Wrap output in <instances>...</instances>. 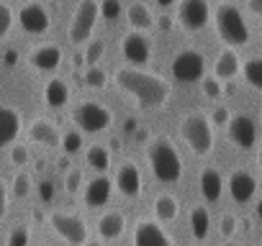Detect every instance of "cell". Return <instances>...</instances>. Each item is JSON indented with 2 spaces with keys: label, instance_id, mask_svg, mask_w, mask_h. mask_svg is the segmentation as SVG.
I'll list each match as a JSON object with an SVG mask.
<instances>
[{
  "label": "cell",
  "instance_id": "cell-1",
  "mask_svg": "<svg viewBox=\"0 0 262 246\" xmlns=\"http://www.w3.org/2000/svg\"><path fill=\"white\" fill-rule=\"evenodd\" d=\"M116 85L144 110L165 108V103L170 100V82L160 75L144 72L142 67H121L116 72Z\"/></svg>",
  "mask_w": 262,
  "mask_h": 246
},
{
  "label": "cell",
  "instance_id": "cell-2",
  "mask_svg": "<svg viewBox=\"0 0 262 246\" xmlns=\"http://www.w3.org/2000/svg\"><path fill=\"white\" fill-rule=\"evenodd\" d=\"M147 159H149V167H152V175L165 182V185H172L183 177V159L178 154V149L172 146L170 139L165 136H155L149 139L147 144Z\"/></svg>",
  "mask_w": 262,
  "mask_h": 246
},
{
  "label": "cell",
  "instance_id": "cell-3",
  "mask_svg": "<svg viewBox=\"0 0 262 246\" xmlns=\"http://www.w3.org/2000/svg\"><path fill=\"white\" fill-rule=\"evenodd\" d=\"M213 26H216V34L219 39L226 44V46H247L249 44V26L242 16V11L231 3H221L216 6L213 11Z\"/></svg>",
  "mask_w": 262,
  "mask_h": 246
},
{
  "label": "cell",
  "instance_id": "cell-4",
  "mask_svg": "<svg viewBox=\"0 0 262 246\" xmlns=\"http://www.w3.org/2000/svg\"><path fill=\"white\" fill-rule=\"evenodd\" d=\"M180 136L198 157H208L213 152V123L203 113H190L180 120Z\"/></svg>",
  "mask_w": 262,
  "mask_h": 246
},
{
  "label": "cell",
  "instance_id": "cell-5",
  "mask_svg": "<svg viewBox=\"0 0 262 246\" xmlns=\"http://www.w3.org/2000/svg\"><path fill=\"white\" fill-rule=\"evenodd\" d=\"M98 18H100V0H80L77 8H75V13H72L70 29H67L70 41H72L75 46L90 41Z\"/></svg>",
  "mask_w": 262,
  "mask_h": 246
},
{
  "label": "cell",
  "instance_id": "cell-6",
  "mask_svg": "<svg viewBox=\"0 0 262 246\" xmlns=\"http://www.w3.org/2000/svg\"><path fill=\"white\" fill-rule=\"evenodd\" d=\"M72 120H75V126L82 134H100V131H108L111 129L113 113L105 105H100L95 100H88V103H80L72 110Z\"/></svg>",
  "mask_w": 262,
  "mask_h": 246
},
{
  "label": "cell",
  "instance_id": "cell-7",
  "mask_svg": "<svg viewBox=\"0 0 262 246\" xmlns=\"http://www.w3.org/2000/svg\"><path fill=\"white\" fill-rule=\"evenodd\" d=\"M211 21H213V11L208 0H180L178 23L185 31H203Z\"/></svg>",
  "mask_w": 262,
  "mask_h": 246
},
{
  "label": "cell",
  "instance_id": "cell-8",
  "mask_svg": "<svg viewBox=\"0 0 262 246\" xmlns=\"http://www.w3.org/2000/svg\"><path fill=\"white\" fill-rule=\"evenodd\" d=\"M172 77L178 82H198L206 77V59L195 49H183L172 59Z\"/></svg>",
  "mask_w": 262,
  "mask_h": 246
},
{
  "label": "cell",
  "instance_id": "cell-9",
  "mask_svg": "<svg viewBox=\"0 0 262 246\" xmlns=\"http://www.w3.org/2000/svg\"><path fill=\"white\" fill-rule=\"evenodd\" d=\"M49 226L54 228V233H59L72 246H82L88 241V226L75 213H59V210H54L49 215Z\"/></svg>",
  "mask_w": 262,
  "mask_h": 246
},
{
  "label": "cell",
  "instance_id": "cell-10",
  "mask_svg": "<svg viewBox=\"0 0 262 246\" xmlns=\"http://www.w3.org/2000/svg\"><path fill=\"white\" fill-rule=\"evenodd\" d=\"M121 52H123V59L131 67H144L152 59V44L144 36V31H128L121 39Z\"/></svg>",
  "mask_w": 262,
  "mask_h": 246
},
{
  "label": "cell",
  "instance_id": "cell-11",
  "mask_svg": "<svg viewBox=\"0 0 262 246\" xmlns=\"http://www.w3.org/2000/svg\"><path fill=\"white\" fill-rule=\"evenodd\" d=\"M226 134H229V141L236 149L249 152L257 144V123L249 115H231L229 126H226Z\"/></svg>",
  "mask_w": 262,
  "mask_h": 246
},
{
  "label": "cell",
  "instance_id": "cell-12",
  "mask_svg": "<svg viewBox=\"0 0 262 246\" xmlns=\"http://www.w3.org/2000/svg\"><path fill=\"white\" fill-rule=\"evenodd\" d=\"M18 23H21V29H24L26 34L41 36V34L49 31L52 18H49V13H47L44 6H39V3H26V6L18 11Z\"/></svg>",
  "mask_w": 262,
  "mask_h": 246
},
{
  "label": "cell",
  "instance_id": "cell-13",
  "mask_svg": "<svg viewBox=\"0 0 262 246\" xmlns=\"http://www.w3.org/2000/svg\"><path fill=\"white\" fill-rule=\"evenodd\" d=\"M254 190H257V180L252 172L247 169H234L231 177H229V195L234 203L239 205H247L252 198H254Z\"/></svg>",
  "mask_w": 262,
  "mask_h": 246
},
{
  "label": "cell",
  "instance_id": "cell-14",
  "mask_svg": "<svg viewBox=\"0 0 262 246\" xmlns=\"http://www.w3.org/2000/svg\"><path fill=\"white\" fill-rule=\"evenodd\" d=\"M134 246H172V241L155 220H139L134 231Z\"/></svg>",
  "mask_w": 262,
  "mask_h": 246
},
{
  "label": "cell",
  "instance_id": "cell-15",
  "mask_svg": "<svg viewBox=\"0 0 262 246\" xmlns=\"http://www.w3.org/2000/svg\"><path fill=\"white\" fill-rule=\"evenodd\" d=\"M29 139L34 141V144H41V146H49V149H54V146H62V134H59V129L54 126L52 120H47V118H36L31 126H29Z\"/></svg>",
  "mask_w": 262,
  "mask_h": 246
},
{
  "label": "cell",
  "instance_id": "cell-16",
  "mask_svg": "<svg viewBox=\"0 0 262 246\" xmlns=\"http://www.w3.org/2000/svg\"><path fill=\"white\" fill-rule=\"evenodd\" d=\"M21 134V113L11 105H0V149L13 144Z\"/></svg>",
  "mask_w": 262,
  "mask_h": 246
},
{
  "label": "cell",
  "instance_id": "cell-17",
  "mask_svg": "<svg viewBox=\"0 0 262 246\" xmlns=\"http://www.w3.org/2000/svg\"><path fill=\"white\" fill-rule=\"evenodd\" d=\"M29 64L39 72H54L59 64H62V49L54 46V44H44V46H36L31 54H29Z\"/></svg>",
  "mask_w": 262,
  "mask_h": 246
},
{
  "label": "cell",
  "instance_id": "cell-18",
  "mask_svg": "<svg viewBox=\"0 0 262 246\" xmlns=\"http://www.w3.org/2000/svg\"><path fill=\"white\" fill-rule=\"evenodd\" d=\"M111 190H113V182H111L105 175L90 180V182L85 185V195H82V198H85V205H88L90 210L103 208V205L111 200Z\"/></svg>",
  "mask_w": 262,
  "mask_h": 246
},
{
  "label": "cell",
  "instance_id": "cell-19",
  "mask_svg": "<svg viewBox=\"0 0 262 246\" xmlns=\"http://www.w3.org/2000/svg\"><path fill=\"white\" fill-rule=\"evenodd\" d=\"M116 187L126 198H137L142 192V175H139L137 164H131V162L121 164V169L116 172Z\"/></svg>",
  "mask_w": 262,
  "mask_h": 246
},
{
  "label": "cell",
  "instance_id": "cell-20",
  "mask_svg": "<svg viewBox=\"0 0 262 246\" xmlns=\"http://www.w3.org/2000/svg\"><path fill=\"white\" fill-rule=\"evenodd\" d=\"M239 72H242V59H239V54L234 52V46L221 49L219 57H216V62H213V75H216L219 80H234Z\"/></svg>",
  "mask_w": 262,
  "mask_h": 246
},
{
  "label": "cell",
  "instance_id": "cell-21",
  "mask_svg": "<svg viewBox=\"0 0 262 246\" xmlns=\"http://www.w3.org/2000/svg\"><path fill=\"white\" fill-rule=\"evenodd\" d=\"M221 192H224V177L219 175V169L206 167L201 172V195H203V200L216 203L221 198Z\"/></svg>",
  "mask_w": 262,
  "mask_h": 246
},
{
  "label": "cell",
  "instance_id": "cell-22",
  "mask_svg": "<svg viewBox=\"0 0 262 246\" xmlns=\"http://www.w3.org/2000/svg\"><path fill=\"white\" fill-rule=\"evenodd\" d=\"M123 231H126V218H123V213L111 210V213L100 215V220H98V233H100V238L113 241V238H118Z\"/></svg>",
  "mask_w": 262,
  "mask_h": 246
},
{
  "label": "cell",
  "instance_id": "cell-23",
  "mask_svg": "<svg viewBox=\"0 0 262 246\" xmlns=\"http://www.w3.org/2000/svg\"><path fill=\"white\" fill-rule=\"evenodd\" d=\"M126 21L131 23L134 31H149L155 26V16H152L149 6H144V3H131L126 8Z\"/></svg>",
  "mask_w": 262,
  "mask_h": 246
},
{
  "label": "cell",
  "instance_id": "cell-24",
  "mask_svg": "<svg viewBox=\"0 0 262 246\" xmlns=\"http://www.w3.org/2000/svg\"><path fill=\"white\" fill-rule=\"evenodd\" d=\"M44 100H47L49 108H64L70 103V85L64 80H59V77L49 80L44 85Z\"/></svg>",
  "mask_w": 262,
  "mask_h": 246
},
{
  "label": "cell",
  "instance_id": "cell-25",
  "mask_svg": "<svg viewBox=\"0 0 262 246\" xmlns=\"http://www.w3.org/2000/svg\"><path fill=\"white\" fill-rule=\"evenodd\" d=\"M190 231H193V236L198 241H203L208 236V231H211V215H208V210L203 205H198V208L190 210Z\"/></svg>",
  "mask_w": 262,
  "mask_h": 246
},
{
  "label": "cell",
  "instance_id": "cell-26",
  "mask_svg": "<svg viewBox=\"0 0 262 246\" xmlns=\"http://www.w3.org/2000/svg\"><path fill=\"white\" fill-rule=\"evenodd\" d=\"M178 210H180V205H178V200H175L172 195H157V198H155V215H157L162 223L175 220V218H178Z\"/></svg>",
  "mask_w": 262,
  "mask_h": 246
},
{
  "label": "cell",
  "instance_id": "cell-27",
  "mask_svg": "<svg viewBox=\"0 0 262 246\" xmlns=\"http://www.w3.org/2000/svg\"><path fill=\"white\" fill-rule=\"evenodd\" d=\"M85 159L88 164L95 169V172H105L111 167V152L103 146V144H93L88 152H85Z\"/></svg>",
  "mask_w": 262,
  "mask_h": 246
},
{
  "label": "cell",
  "instance_id": "cell-28",
  "mask_svg": "<svg viewBox=\"0 0 262 246\" xmlns=\"http://www.w3.org/2000/svg\"><path fill=\"white\" fill-rule=\"evenodd\" d=\"M242 75H244V80H247L249 87L262 90V57H252V59H247L244 67H242Z\"/></svg>",
  "mask_w": 262,
  "mask_h": 246
},
{
  "label": "cell",
  "instance_id": "cell-29",
  "mask_svg": "<svg viewBox=\"0 0 262 246\" xmlns=\"http://www.w3.org/2000/svg\"><path fill=\"white\" fill-rule=\"evenodd\" d=\"M82 80H85V85L93 87V90H103V87L108 85V75H105V69H100L98 64H90V67L85 69Z\"/></svg>",
  "mask_w": 262,
  "mask_h": 246
},
{
  "label": "cell",
  "instance_id": "cell-30",
  "mask_svg": "<svg viewBox=\"0 0 262 246\" xmlns=\"http://www.w3.org/2000/svg\"><path fill=\"white\" fill-rule=\"evenodd\" d=\"M203 95L208 97V100H219V97H224V82L216 77V75H211V77H203Z\"/></svg>",
  "mask_w": 262,
  "mask_h": 246
},
{
  "label": "cell",
  "instance_id": "cell-31",
  "mask_svg": "<svg viewBox=\"0 0 262 246\" xmlns=\"http://www.w3.org/2000/svg\"><path fill=\"white\" fill-rule=\"evenodd\" d=\"M82 134L80 131H67L64 136H62V149H64V154H80V149H82Z\"/></svg>",
  "mask_w": 262,
  "mask_h": 246
},
{
  "label": "cell",
  "instance_id": "cell-32",
  "mask_svg": "<svg viewBox=\"0 0 262 246\" xmlns=\"http://www.w3.org/2000/svg\"><path fill=\"white\" fill-rule=\"evenodd\" d=\"M29 192H31V175L29 172H18L13 177V198L24 200Z\"/></svg>",
  "mask_w": 262,
  "mask_h": 246
},
{
  "label": "cell",
  "instance_id": "cell-33",
  "mask_svg": "<svg viewBox=\"0 0 262 246\" xmlns=\"http://www.w3.org/2000/svg\"><path fill=\"white\" fill-rule=\"evenodd\" d=\"M103 54H105V44H103L100 39L88 41V49H85V64H88V67H90V64H98Z\"/></svg>",
  "mask_w": 262,
  "mask_h": 246
},
{
  "label": "cell",
  "instance_id": "cell-34",
  "mask_svg": "<svg viewBox=\"0 0 262 246\" xmlns=\"http://www.w3.org/2000/svg\"><path fill=\"white\" fill-rule=\"evenodd\" d=\"M29 241H31V231H29L26 226H16V228L8 233L6 246H29Z\"/></svg>",
  "mask_w": 262,
  "mask_h": 246
},
{
  "label": "cell",
  "instance_id": "cell-35",
  "mask_svg": "<svg viewBox=\"0 0 262 246\" xmlns=\"http://www.w3.org/2000/svg\"><path fill=\"white\" fill-rule=\"evenodd\" d=\"M13 8L8 3H0V39H6L8 31L13 29Z\"/></svg>",
  "mask_w": 262,
  "mask_h": 246
},
{
  "label": "cell",
  "instance_id": "cell-36",
  "mask_svg": "<svg viewBox=\"0 0 262 246\" xmlns=\"http://www.w3.org/2000/svg\"><path fill=\"white\" fill-rule=\"evenodd\" d=\"M100 18L105 21L121 18V0H100Z\"/></svg>",
  "mask_w": 262,
  "mask_h": 246
},
{
  "label": "cell",
  "instance_id": "cell-37",
  "mask_svg": "<svg viewBox=\"0 0 262 246\" xmlns=\"http://www.w3.org/2000/svg\"><path fill=\"white\" fill-rule=\"evenodd\" d=\"M80 185H82V172H80V169H70L67 177H64V187H67V192H70V195L80 192Z\"/></svg>",
  "mask_w": 262,
  "mask_h": 246
},
{
  "label": "cell",
  "instance_id": "cell-38",
  "mask_svg": "<svg viewBox=\"0 0 262 246\" xmlns=\"http://www.w3.org/2000/svg\"><path fill=\"white\" fill-rule=\"evenodd\" d=\"M229 120H231V113H229L226 105H219V108L211 113V123H213V126H219V129L229 126Z\"/></svg>",
  "mask_w": 262,
  "mask_h": 246
},
{
  "label": "cell",
  "instance_id": "cell-39",
  "mask_svg": "<svg viewBox=\"0 0 262 246\" xmlns=\"http://www.w3.org/2000/svg\"><path fill=\"white\" fill-rule=\"evenodd\" d=\"M11 159H13V164H29V149L24 146V144H16L13 149H11Z\"/></svg>",
  "mask_w": 262,
  "mask_h": 246
},
{
  "label": "cell",
  "instance_id": "cell-40",
  "mask_svg": "<svg viewBox=\"0 0 262 246\" xmlns=\"http://www.w3.org/2000/svg\"><path fill=\"white\" fill-rule=\"evenodd\" d=\"M234 231H236V215H231V213H226V215H221V236H234Z\"/></svg>",
  "mask_w": 262,
  "mask_h": 246
},
{
  "label": "cell",
  "instance_id": "cell-41",
  "mask_svg": "<svg viewBox=\"0 0 262 246\" xmlns=\"http://www.w3.org/2000/svg\"><path fill=\"white\" fill-rule=\"evenodd\" d=\"M6 213H8V187H6L3 180H0V220L6 218Z\"/></svg>",
  "mask_w": 262,
  "mask_h": 246
},
{
  "label": "cell",
  "instance_id": "cell-42",
  "mask_svg": "<svg viewBox=\"0 0 262 246\" xmlns=\"http://www.w3.org/2000/svg\"><path fill=\"white\" fill-rule=\"evenodd\" d=\"M247 6H249V11H252L254 16L262 18V0H247Z\"/></svg>",
  "mask_w": 262,
  "mask_h": 246
},
{
  "label": "cell",
  "instance_id": "cell-43",
  "mask_svg": "<svg viewBox=\"0 0 262 246\" xmlns=\"http://www.w3.org/2000/svg\"><path fill=\"white\" fill-rule=\"evenodd\" d=\"M160 26H162L165 31H167V29H172V18H170V16H162V18H160Z\"/></svg>",
  "mask_w": 262,
  "mask_h": 246
},
{
  "label": "cell",
  "instance_id": "cell-44",
  "mask_svg": "<svg viewBox=\"0 0 262 246\" xmlns=\"http://www.w3.org/2000/svg\"><path fill=\"white\" fill-rule=\"evenodd\" d=\"M3 59H6V64H8V67H11V64H16V52H6V57H3Z\"/></svg>",
  "mask_w": 262,
  "mask_h": 246
},
{
  "label": "cell",
  "instance_id": "cell-45",
  "mask_svg": "<svg viewBox=\"0 0 262 246\" xmlns=\"http://www.w3.org/2000/svg\"><path fill=\"white\" fill-rule=\"evenodd\" d=\"M172 3H175V0H157V6H160V8H170Z\"/></svg>",
  "mask_w": 262,
  "mask_h": 246
},
{
  "label": "cell",
  "instance_id": "cell-46",
  "mask_svg": "<svg viewBox=\"0 0 262 246\" xmlns=\"http://www.w3.org/2000/svg\"><path fill=\"white\" fill-rule=\"evenodd\" d=\"M134 126H137V120L128 118V120H126V131H134Z\"/></svg>",
  "mask_w": 262,
  "mask_h": 246
},
{
  "label": "cell",
  "instance_id": "cell-47",
  "mask_svg": "<svg viewBox=\"0 0 262 246\" xmlns=\"http://www.w3.org/2000/svg\"><path fill=\"white\" fill-rule=\"evenodd\" d=\"M257 218H259V220H262V198H259V200H257Z\"/></svg>",
  "mask_w": 262,
  "mask_h": 246
},
{
  "label": "cell",
  "instance_id": "cell-48",
  "mask_svg": "<svg viewBox=\"0 0 262 246\" xmlns=\"http://www.w3.org/2000/svg\"><path fill=\"white\" fill-rule=\"evenodd\" d=\"M257 164H259V169H262V144H259V152H257Z\"/></svg>",
  "mask_w": 262,
  "mask_h": 246
},
{
  "label": "cell",
  "instance_id": "cell-49",
  "mask_svg": "<svg viewBox=\"0 0 262 246\" xmlns=\"http://www.w3.org/2000/svg\"><path fill=\"white\" fill-rule=\"evenodd\" d=\"M82 246H103V243H100V241H85Z\"/></svg>",
  "mask_w": 262,
  "mask_h": 246
},
{
  "label": "cell",
  "instance_id": "cell-50",
  "mask_svg": "<svg viewBox=\"0 0 262 246\" xmlns=\"http://www.w3.org/2000/svg\"><path fill=\"white\" fill-rule=\"evenodd\" d=\"M226 246H239V243H226Z\"/></svg>",
  "mask_w": 262,
  "mask_h": 246
},
{
  "label": "cell",
  "instance_id": "cell-51",
  "mask_svg": "<svg viewBox=\"0 0 262 246\" xmlns=\"http://www.w3.org/2000/svg\"><path fill=\"white\" fill-rule=\"evenodd\" d=\"M259 120H262V113H259Z\"/></svg>",
  "mask_w": 262,
  "mask_h": 246
}]
</instances>
